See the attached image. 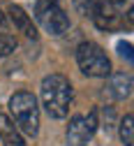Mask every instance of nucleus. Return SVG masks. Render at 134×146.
<instances>
[{
    "label": "nucleus",
    "instance_id": "1",
    "mask_svg": "<svg viewBox=\"0 0 134 146\" xmlns=\"http://www.w3.org/2000/svg\"><path fill=\"white\" fill-rule=\"evenodd\" d=\"M40 95H42V104L46 109V114L51 118H67L69 114V104L74 98V90L67 77L63 74H49L42 79L40 86Z\"/></svg>",
    "mask_w": 134,
    "mask_h": 146
},
{
    "label": "nucleus",
    "instance_id": "2",
    "mask_svg": "<svg viewBox=\"0 0 134 146\" xmlns=\"http://www.w3.org/2000/svg\"><path fill=\"white\" fill-rule=\"evenodd\" d=\"M9 114L14 118L12 123H16L21 132H26L28 137H37V132H40V104L30 90H18L9 98Z\"/></svg>",
    "mask_w": 134,
    "mask_h": 146
},
{
    "label": "nucleus",
    "instance_id": "3",
    "mask_svg": "<svg viewBox=\"0 0 134 146\" xmlns=\"http://www.w3.org/2000/svg\"><path fill=\"white\" fill-rule=\"evenodd\" d=\"M76 65L86 77L104 79L111 74V60L104 53V49L95 42H81L76 46Z\"/></svg>",
    "mask_w": 134,
    "mask_h": 146
},
{
    "label": "nucleus",
    "instance_id": "4",
    "mask_svg": "<svg viewBox=\"0 0 134 146\" xmlns=\"http://www.w3.org/2000/svg\"><path fill=\"white\" fill-rule=\"evenodd\" d=\"M35 19L51 35H65L69 30L67 14L55 3H51V0H37V5H35Z\"/></svg>",
    "mask_w": 134,
    "mask_h": 146
},
{
    "label": "nucleus",
    "instance_id": "5",
    "mask_svg": "<svg viewBox=\"0 0 134 146\" xmlns=\"http://www.w3.org/2000/svg\"><path fill=\"white\" fill-rule=\"evenodd\" d=\"M97 125H100L97 111H90V114H83V116H74L69 121V125H67V135H65L67 144L69 146H86L92 139Z\"/></svg>",
    "mask_w": 134,
    "mask_h": 146
},
{
    "label": "nucleus",
    "instance_id": "6",
    "mask_svg": "<svg viewBox=\"0 0 134 146\" xmlns=\"http://www.w3.org/2000/svg\"><path fill=\"white\" fill-rule=\"evenodd\" d=\"M90 19L92 23L97 26L100 30H118L123 26V16H120V9L116 7H111L109 3H104V0H100V3H95L92 9H90Z\"/></svg>",
    "mask_w": 134,
    "mask_h": 146
},
{
    "label": "nucleus",
    "instance_id": "7",
    "mask_svg": "<svg viewBox=\"0 0 134 146\" xmlns=\"http://www.w3.org/2000/svg\"><path fill=\"white\" fill-rule=\"evenodd\" d=\"M7 12H9V19H12V23H14V28L18 33H23L26 37H30V40H37V28L32 26V19L21 7L18 5H7Z\"/></svg>",
    "mask_w": 134,
    "mask_h": 146
},
{
    "label": "nucleus",
    "instance_id": "8",
    "mask_svg": "<svg viewBox=\"0 0 134 146\" xmlns=\"http://www.w3.org/2000/svg\"><path fill=\"white\" fill-rule=\"evenodd\" d=\"M0 144L3 146H26L21 132H18V127L5 114H0Z\"/></svg>",
    "mask_w": 134,
    "mask_h": 146
},
{
    "label": "nucleus",
    "instance_id": "9",
    "mask_svg": "<svg viewBox=\"0 0 134 146\" xmlns=\"http://www.w3.org/2000/svg\"><path fill=\"white\" fill-rule=\"evenodd\" d=\"M109 93L116 98V100H125V98H129V93H132V77L125 74V72H120V74H113L111 81H109Z\"/></svg>",
    "mask_w": 134,
    "mask_h": 146
},
{
    "label": "nucleus",
    "instance_id": "10",
    "mask_svg": "<svg viewBox=\"0 0 134 146\" xmlns=\"http://www.w3.org/2000/svg\"><path fill=\"white\" fill-rule=\"evenodd\" d=\"M120 141L125 146H134V116L127 114L120 121Z\"/></svg>",
    "mask_w": 134,
    "mask_h": 146
},
{
    "label": "nucleus",
    "instance_id": "11",
    "mask_svg": "<svg viewBox=\"0 0 134 146\" xmlns=\"http://www.w3.org/2000/svg\"><path fill=\"white\" fill-rule=\"evenodd\" d=\"M14 49H16V37L9 35V33H5V30H0V58L9 56Z\"/></svg>",
    "mask_w": 134,
    "mask_h": 146
},
{
    "label": "nucleus",
    "instance_id": "12",
    "mask_svg": "<svg viewBox=\"0 0 134 146\" xmlns=\"http://www.w3.org/2000/svg\"><path fill=\"white\" fill-rule=\"evenodd\" d=\"M74 3V7L79 9L81 14H90V9H92V5H95V0H72Z\"/></svg>",
    "mask_w": 134,
    "mask_h": 146
},
{
    "label": "nucleus",
    "instance_id": "13",
    "mask_svg": "<svg viewBox=\"0 0 134 146\" xmlns=\"http://www.w3.org/2000/svg\"><path fill=\"white\" fill-rule=\"evenodd\" d=\"M118 53L132 63V44H129V42H118Z\"/></svg>",
    "mask_w": 134,
    "mask_h": 146
},
{
    "label": "nucleus",
    "instance_id": "14",
    "mask_svg": "<svg viewBox=\"0 0 134 146\" xmlns=\"http://www.w3.org/2000/svg\"><path fill=\"white\" fill-rule=\"evenodd\" d=\"M104 3H109L111 7H116V9H123L125 5H129V0H104Z\"/></svg>",
    "mask_w": 134,
    "mask_h": 146
},
{
    "label": "nucleus",
    "instance_id": "15",
    "mask_svg": "<svg viewBox=\"0 0 134 146\" xmlns=\"http://www.w3.org/2000/svg\"><path fill=\"white\" fill-rule=\"evenodd\" d=\"M5 23V16H3V12H0V26H3Z\"/></svg>",
    "mask_w": 134,
    "mask_h": 146
},
{
    "label": "nucleus",
    "instance_id": "16",
    "mask_svg": "<svg viewBox=\"0 0 134 146\" xmlns=\"http://www.w3.org/2000/svg\"><path fill=\"white\" fill-rule=\"evenodd\" d=\"M51 3H55V0H51Z\"/></svg>",
    "mask_w": 134,
    "mask_h": 146
}]
</instances>
